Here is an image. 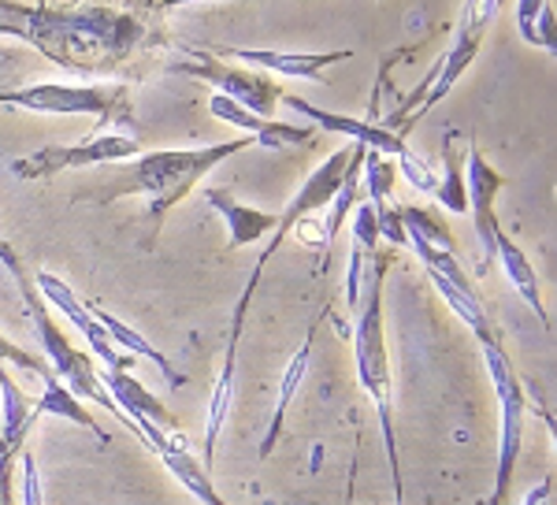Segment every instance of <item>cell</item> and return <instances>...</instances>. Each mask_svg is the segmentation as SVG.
<instances>
[{
	"instance_id": "obj_24",
	"label": "cell",
	"mask_w": 557,
	"mask_h": 505,
	"mask_svg": "<svg viewBox=\"0 0 557 505\" xmlns=\"http://www.w3.org/2000/svg\"><path fill=\"white\" fill-rule=\"evenodd\" d=\"M435 201L446 212H469V194H465V152L454 146V131L443 141V178L435 186Z\"/></svg>"
},
{
	"instance_id": "obj_10",
	"label": "cell",
	"mask_w": 557,
	"mask_h": 505,
	"mask_svg": "<svg viewBox=\"0 0 557 505\" xmlns=\"http://www.w3.org/2000/svg\"><path fill=\"white\" fill-rule=\"evenodd\" d=\"M101 375V386L115 398V405L123 409V417H127L134 428H138L141 442L152 449V454H160V449L168 446V439L178 431V417L172 409H168L164 402L157 398V394L149 391V386H141L138 379L131 372H120V368H104Z\"/></svg>"
},
{
	"instance_id": "obj_21",
	"label": "cell",
	"mask_w": 557,
	"mask_h": 505,
	"mask_svg": "<svg viewBox=\"0 0 557 505\" xmlns=\"http://www.w3.org/2000/svg\"><path fill=\"white\" fill-rule=\"evenodd\" d=\"M494 260H502V272H506V279L513 283V291L520 294V301L528 305L535 316H539V323H543L546 331L554 328L550 323V312H546V305H543V291H539V275H535V268H532V260L524 257V249L517 246V242H509L506 234H502V242H498V249H494Z\"/></svg>"
},
{
	"instance_id": "obj_17",
	"label": "cell",
	"mask_w": 557,
	"mask_h": 505,
	"mask_svg": "<svg viewBox=\"0 0 557 505\" xmlns=\"http://www.w3.org/2000/svg\"><path fill=\"white\" fill-rule=\"evenodd\" d=\"M312 346H317V323H309V331H305L301 346L294 349V357L286 360V372H283V379H278V398H275L272 423H268L264 439H260V461H268V457L275 454L278 439H283V428H286V409H290L294 394L301 391L305 375H309V365H312Z\"/></svg>"
},
{
	"instance_id": "obj_6",
	"label": "cell",
	"mask_w": 557,
	"mask_h": 505,
	"mask_svg": "<svg viewBox=\"0 0 557 505\" xmlns=\"http://www.w3.org/2000/svg\"><path fill=\"white\" fill-rule=\"evenodd\" d=\"M0 104L41 115H94L97 126L134 120L123 83H38L26 89H0Z\"/></svg>"
},
{
	"instance_id": "obj_12",
	"label": "cell",
	"mask_w": 557,
	"mask_h": 505,
	"mask_svg": "<svg viewBox=\"0 0 557 505\" xmlns=\"http://www.w3.org/2000/svg\"><path fill=\"white\" fill-rule=\"evenodd\" d=\"M34 275V286H38L41 301L49 305V309L64 312L71 323H75V331H83L89 354H94L97 360H101L104 368H120V372H131L134 368V357L131 354H115L112 338L104 335V328L94 320V312L86 309V301H78L75 291L60 279L57 272H30Z\"/></svg>"
},
{
	"instance_id": "obj_25",
	"label": "cell",
	"mask_w": 557,
	"mask_h": 505,
	"mask_svg": "<svg viewBox=\"0 0 557 505\" xmlns=\"http://www.w3.org/2000/svg\"><path fill=\"white\" fill-rule=\"evenodd\" d=\"M361 186L368 189V201H394V178H398V168L394 160H386L383 152H364L361 164Z\"/></svg>"
},
{
	"instance_id": "obj_26",
	"label": "cell",
	"mask_w": 557,
	"mask_h": 505,
	"mask_svg": "<svg viewBox=\"0 0 557 505\" xmlns=\"http://www.w3.org/2000/svg\"><path fill=\"white\" fill-rule=\"evenodd\" d=\"M398 164L394 168H401V175L409 178L412 183V189H417V194H428V197H435V186H438V175L435 171H431V164L424 157H420V152H412L409 146H406V152H398Z\"/></svg>"
},
{
	"instance_id": "obj_35",
	"label": "cell",
	"mask_w": 557,
	"mask_h": 505,
	"mask_svg": "<svg viewBox=\"0 0 557 505\" xmlns=\"http://www.w3.org/2000/svg\"><path fill=\"white\" fill-rule=\"evenodd\" d=\"M8 246V238H4V234H0V249H4Z\"/></svg>"
},
{
	"instance_id": "obj_28",
	"label": "cell",
	"mask_w": 557,
	"mask_h": 505,
	"mask_svg": "<svg viewBox=\"0 0 557 505\" xmlns=\"http://www.w3.org/2000/svg\"><path fill=\"white\" fill-rule=\"evenodd\" d=\"M354 242L364 257L380 253V227H375V209L368 201H357V209H354Z\"/></svg>"
},
{
	"instance_id": "obj_4",
	"label": "cell",
	"mask_w": 557,
	"mask_h": 505,
	"mask_svg": "<svg viewBox=\"0 0 557 505\" xmlns=\"http://www.w3.org/2000/svg\"><path fill=\"white\" fill-rule=\"evenodd\" d=\"M494 12H498V0H465L461 23H457V30H454V45L435 60V67L428 71L424 83L412 89V101L401 104L398 112H394L391 120L380 123V126H386V131L401 138V131L417 126L431 112V108H435L457 83H461V75L472 67V60L480 57Z\"/></svg>"
},
{
	"instance_id": "obj_7",
	"label": "cell",
	"mask_w": 557,
	"mask_h": 505,
	"mask_svg": "<svg viewBox=\"0 0 557 505\" xmlns=\"http://www.w3.org/2000/svg\"><path fill=\"white\" fill-rule=\"evenodd\" d=\"M134 157H141V146L131 134H94L89 141H75V146H45L38 152H26V157L15 160L12 171L26 183H45V178L60 175V171L108 168Z\"/></svg>"
},
{
	"instance_id": "obj_27",
	"label": "cell",
	"mask_w": 557,
	"mask_h": 505,
	"mask_svg": "<svg viewBox=\"0 0 557 505\" xmlns=\"http://www.w3.org/2000/svg\"><path fill=\"white\" fill-rule=\"evenodd\" d=\"M375 209V227H380V242H391L398 249H409L406 227H401V212L394 201H368Z\"/></svg>"
},
{
	"instance_id": "obj_29",
	"label": "cell",
	"mask_w": 557,
	"mask_h": 505,
	"mask_svg": "<svg viewBox=\"0 0 557 505\" xmlns=\"http://www.w3.org/2000/svg\"><path fill=\"white\" fill-rule=\"evenodd\" d=\"M0 365H15V368H23V372H34V375H45V372H52L49 368V360H45L41 354H30L26 346H20V342H12L0 331Z\"/></svg>"
},
{
	"instance_id": "obj_8",
	"label": "cell",
	"mask_w": 557,
	"mask_h": 505,
	"mask_svg": "<svg viewBox=\"0 0 557 505\" xmlns=\"http://www.w3.org/2000/svg\"><path fill=\"white\" fill-rule=\"evenodd\" d=\"M190 60H175L172 71L175 75H190V78H201L209 83L215 94L231 97V101L246 104L249 112L264 115V120H275V108H278V83L264 75V71H242L235 63H220L212 52L205 49H186Z\"/></svg>"
},
{
	"instance_id": "obj_34",
	"label": "cell",
	"mask_w": 557,
	"mask_h": 505,
	"mask_svg": "<svg viewBox=\"0 0 557 505\" xmlns=\"http://www.w3.org/2000/svg\"><path fill=\"white\" fill-rule=\"evenodd\" d=\"M0 38H20V41H26V34H23L20 26H15V23L0 20Z\"/></svg>"
},
{
	"instance_id": "obj_14",
	"label": "cell",
	"mask_w": 557,
	"mask_h": 505,
	"mask_svg": "<svg viewBox=\"0 0 557 505\" xmlns=\"http://www.w3.org/2000/svg\"><path fill=\"white\" fill-rule=\"evenodd\" d=\"M209 112L220 123H231V126H242V131H249L260 149H272V152L294 149V146H309L312 134H317L309 123H275V120H264V115L249 112L246 104L231 101V97H223V94L209 97Z\"/></svg>"
},
{
	"instance_id": "obj_36",
	"label": "cell",
	"mask_w": 557,
	"mask_h": 505,
	"mask_svg": "<svg viewBox=\"0 0 557 505\" xmlns=\"http://www.w3.org/2000/svg\"><path fill=\"white\" fill-rule=\"evenodd\" d=\"M480 505H483V502H480Z\"/></svg>"
},
{
	"instance_id": "obj_9",
	"label": "cell",
	"mask_w": 557,
	"mask_h": 505,
	"mask_svg": "<svg viewBox=\"0 0 557 505\" xmlns=\"http://www.w3.org/2000/svg\"><path fill=\"white\" fill-rule=\"evenodd\" d=\"M349 157H354V141H346V146H338L335 152H331L323 164L312 171L309 178L301 183V189L294 194V201L286 205L283 212H278V223H275V231H272V238H268V246L260 249V257H257V264H253V272L257 275H264V268H268V260L275 257L278 249H283V242H286V234H290L298 223L305 220L309 212H323L331 205V197L338 194V186H343V175H346V164H349Z\"/></svg>"
},
{
	"instance_id": "obj_3",
	"label": "cell",
	"mask_w": 557,
	"mask_h": 505,
	"mask_svg": "<svg viewBox=\"0 0 557 505\" xmlns=\"http://www.w3.org/2000/svg\"><path fill=\"white\" fill-rule=\"evenodd\" d=\"M375 268L368 275V291L357 301V328H354V360H357V383L372 398L375 417H380L386 461H391L394 480V505H406V476H401V449L398 431H394V375L391 354H386V331H383V279L391 268V257L375 253Z\"/></svg>"
},
{
	"instance_id": "obj_11",
	"label": "cell",
	"mask_w": 557,
	"mask_h": 505,
	"mask_svg": "<svg viewBox=\"0 0 557 505\" xmlns=\"http://www.w3.org/2000/svg\"><path fill=\"white\" fill-rule=\"evenodd\" d=\"M502 186H506V175L472 141L469 157H465V194H469L472 231L475 242H480V275H487V268L494 264V249L502 242V223L494 215V201H498Z\"/></svg>"
},
{
	"instance_id": "obj_2",
	"label": "cell",
	"mask_w": 557,
	"mask_h": 505,
	"mask_svg": "<svg viewBox=\"0 0 557 505\" xmlns=\"http://www.w3.org/2000/svg\"><path fill=\"white\" fill-rule=\"evenodd\" d=\"M0 12L26 34V41L38 45L49 34V52L64 67L86 71L97 60H123L141 41V23L134 15L108 12V8H86V12H26L15 0H0Z\"/></svg>"
},
{
	"instance_id": "obj_15",
	"label": "cell",
	"mask_w": 557,
	"mask_h": 505,
	"mask_svg": "<svg viewBox=\"0 0 557 505\" xmlns=\"http://www.w3.org/2000/svg\"><path fill=\"white\" fill-rule=\"evenodd\" d=\"M220 57L238 60V63H253L260 71H278V75L290 78H309L320 83L323 71L331 63H343L354 57V49H338V52H283V49H215Z\"/></svg>"
},
{
	"instance_id": "obj_23",
	"label": "cell",
	"mask_w": 557,
	"mask_h": 505,
	"mask_svg": "<svg viewBox=\"0 0 557 505\" xmlns=\"http://www.w3.org/2000/svg\"><path fill=\"white\" fill-rule=\"evenodd\" d=\"M431 279V286L438 291V297L446 301V309H450L457 320L465 323V328L472 331L475 342L480 346H498L502 335H498V328H494V320L487 316V309H483V301H480V294H465V291H457V286L446 283L443 275H435V272H424Z\"/></svg>"
},
{
	"instance_id": "obj_13",
	"label": "cell",
	"mask_w": 557,
	"mask_h": 505,
	"mask_svg": "<svg viewBox=\"0 0 557 505\" xmlns=\"http://www.w3.org/2000/svg\"><path fill=\"white\" fill-rule=\"evenodd\" d=\"M278 104H286L290 112L305 115V120L323 126V131L343 134L346 141H357V146H364V149H372V152H383V157H398V152H406V138L391 134L380 123L354 120V115H343V112H327V108L309 104L305 97H294V94H278Z\"/></svg>"
},
{
	"instance_id": "obj_31",
	"label": "cell",
	"mask_w": 557,
	"mask_h": 505,
	"mask_svg": "<svg viewBox=\"0 0 557 505\" xmlns=\"http://www.w3.org/2000/svg\"><path fill=\"white\" fill-rule=\"evenodd\" d=\"M546 4H550V0H520L517 4V30L528 45H535V20Z\"/></svg>"
},
{
	"instance_id": "obj_33",
	"label": "cell",
	"mask_w": 557,
	"mask_h": 505,
	"mask_svg": "<svg viewBox=\"0 0 557 505\" xmlns=\"http://www.w3.org/2000/svg\"><path fill=\"white\" fill-rule=\"evenodd\" d=\"M550 491H554V483H550V476H546V480H539L532 491L524 494L520 505H550Z\"/></svg>"
},
{
	"instance_id": "obj_1",
	"label": "cell",
	"mask_w": 557,
	"mask_h": 505,
	"mask_svg": "<svg viewBox=\"0 0 557 505\" xmlns=\"http://www.w3.org/2000/svg\"><path fill=\"white\" fill-rule=\"evenodd\" d=\"M257 146L253 134H242L235 141H215V146L201 149H160V152H141L123 164H108V171L97 178V189L83 194L89 205H112L120 197H141L146 201V234H141V249H152L164 227V215L175 209L178 201L190 197V189L209 178L215 168L235 152H246Z\"/></svg>"
},
{
	"instance_id": "obj_18",
	"label": "cell",
	"mask_w": 557,
	"mask_h": 505,
	"mask_svg": "<svg viewBox=\"0 0 557 505\" xmlns=\"http://www.w3.org/2000/svg\"><path fill=\"white\" fill-rule=\"evenodd\" d=\"M38 420H41L38 402L26 398L23 386L8 375L4 365H0V428H4V446L15 461H20V454L26 449V439H30V431Z\"/></svg>"
},
{
	"instance_id": "obj_30",
	"label": "cell",
	"mask_w": 557,
	"mask_h": 505,
	"mask_svg": "<svg viewBox=\"0 0 557 505\" xmlns=\"http://www.w3.org/2000/svg\"><path fill=\"white\" fill-rule=\"evenodd\" d=\"M20 468H23V505H45V486L38 476V461H34V449L26 446L20 454Z\"/></svg>"
},
{
	"instance_id": "obj_5",
	"label": "cell",
	"mask_w": 557,
	"mask_h": 505,
	"mask_svg": "<svg viewBox=\"0 0 557 505\" xmlns=\"http://www.w3.org/2000/svg\"><path fill=\"white\" fill-rule=\"evenodd\" d=\"M483 360H487V372L494 383V398H498V468H494V491L483 505H506L509 486H513L520 449H524V423H528V391L520 383L513 360H509L506 346H480Z\"/></svg>"
},
{
	"instance_id": "obj_19",
	"label": "cell",
	"mask_w": 557,
	"mask_h": 505,
	"mask_svg": "<svg viewBox=\"0 0 557 505\" xmlns=\"http://www.w3.org/2000/svg\"><path fill=\"white\" fill-rule=\"evenodd\" d=\"M86 309L94 312V320L104 328V335L112 338V346H123L131 357H146V360H152V365H157V372L164 375L172 386H183V383H186V375H183V372H175L172 360L160 354V349L152 346V342H149L146 335H141V331H134L131 323H123L120 316H112L108 309H101V305H94V301H86Z\"/></svg>"
},
{
	"instance_id": "obj_22",
	"label": "cell",
	"mask_w": 557,
	"mask_h": 505,
	"mask_svg": "<svg viewBox=\"0 0 557 505\" xmlns=\"http://www.w3.org/2000/svg\"><path fill=\"white\" fill-rule=\"evenodd\" d=\"M41 383H45V391H41V398H38V412H41V417H57V420L75 423V428H86L89 435L101 442V446H108V442H112V435H108L101 423H97L94 412L86 409V402H78L75 394H71L57 375L45 372Z\"/></svg>"
},
{
	"instance_id": "obj_32",
	"label": "cell",
	"mask_w": 557,
	"mask_h": 505,
	"mask_svg": "<svg viewBox=\"0 0 557 505\" xmlns=\"http://www.w3.org/2000/svg\"><path fill=\"white\" fill-rule=\"evenodd\" d=\"M361 264H364V253L361 249H349V275H346V301L349 309H357V301H361Z\"/></svg>"
},
{
	"instance_id": "obj_20",
	"label": "cell",
	"mask_w": 557,
	"mask_h": 505,
	"mask_svg": "<svg viewBox=\"0 0 557 505\" xmlns=\"http://www.w3.org/2000/svg\"><path fill=\"white\" fill-rule=\"evenodd\" d=\"M157 457L164 461L168 472L175 476V483L183 486V491H190L201 505H227V502L220 498V491L212 486V472H209V468H205L201 461H197L190 449L183 446V439H175V435H172V439H168V446L160 449Z\"/></svg>"
},
{
	"instance_id": "obj_16",
	"label": "cell",
	"mask_w": 557,
	"mask_h": 505,
	"mask_svg": "<svg viewBox=\"0 0 557 505\" xmlns=\"http://www.w3.org/2000/svg\"><path fill=\"white\" fill-rule=\"evenodd\" d=\"M205 201H209V209L220 215L223 227H227V246L231 249H242V246H253L268 234L272 238L278 215L275 212H260L253 205H242L235 194H227V189H205Z\"/></svg>"
}]
</instances>
